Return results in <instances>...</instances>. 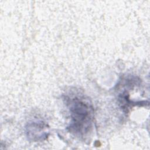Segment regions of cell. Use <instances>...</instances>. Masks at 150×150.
<instances>
[{"instance_id":"7a4b0ae2","label":"cell","mask_w":150,"mask_h":150,"mask_svg":"<svg viewBox=\"0 0 150 150\" xmlns=\"http://www.w3.org/2000/svg\"><path fill=\"white\" fill-rule=\"evenodd\" d=\"M46 126L41 122H33L26 127V135L28 138L33 141L43 140L48 135L45 131Z\"/></svg>"},{"instance_id":"6da1fadb","label":"cell","mask_w":150,"mask_h":150,"mask_svg":"<svg viewBox=\"0 0 150 150\" xmlns=\"http://www.w3.org/2000/svg\"><path fill=\"white\" fill-rule=\"evenodd\" d=\"M69 109L71 117L70 131L83 136L90 129L93 118L92 108L88 102L79 97L69 98Z\"/></svg>"}]
</instances>
